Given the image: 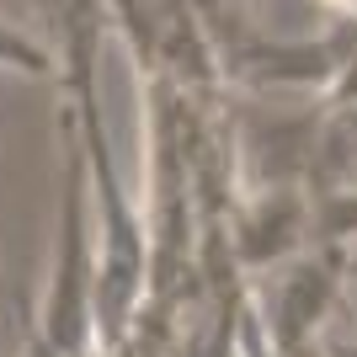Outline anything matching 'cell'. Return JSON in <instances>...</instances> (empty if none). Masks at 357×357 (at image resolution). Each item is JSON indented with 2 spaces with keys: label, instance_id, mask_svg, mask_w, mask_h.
<instances>
[{
  "label": "cell",
  "instance_id": "2",
  "mask_svg": "<svg viewBox=\"0 0 357 357\" xmlns=\"http://www.w3.org/2000/svg\"><path fill=\"white\" fill-rule=\"evenodd\" d=\"M347 272V245L342 240H314L304 256H294V267L278 278L267 298V347L272 357H310L314 331L331 314L336 294H342Z\"/></svg>",
  "mask_w": 357,
  "mask_h": 357
},
{
  "label": "cell",
  "instance_id": "1",
  "mask_svg": "<svg viewBox=\"0 0 357 357\" xmlns=\"http://www.w3.org/2000/svg\"><path fill=\"white\" fill-rule=\"evenodd\" d=\"M64 176H59V224H54V261L48 294L38 304L32 352L43 357H91L96 352V213H91L86 144L70 107H59Z\"/></svg>",
  "mask_w": 357,
  "mask_h": 357
},
{
  "label": "cell",
  "instance_id": "3",
  "mask_svg": "<svg viewBox=\"0 0 357 357\" xmlns=\"http://www.w3.org/2000/svg\"><path fill=\"white\" fill-rule=\"evenodd\" d=\"M314 240V208L298 187H256L229 208V251L240 267H278Z\"/></svg>",
  "mask_w": 357,
  "mask_h": 357
},
{
  "label": "cell",
  "instance_id": "4",
  "mask_svg": "<svg viewBox=\"0 0 357 357\" xmlns=\"http://www.w3.org/2000/svg\"><path fill=\"white\" fill-rule=\"evenodd\" d=\"M310 357H314V352H310Z\"/></svg>",
  "mask_w": 357,
  "mask_h": 357
}]
</instances>
